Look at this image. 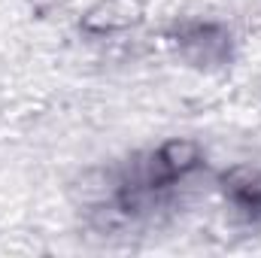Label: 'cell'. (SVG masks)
I'll return each instance as SVG.
<instances>
[{
    "label": "cell",
    "instance_id": "obj_1",
    "mask_svg": "<svg viewBox=\"0 0 261 258\" xmlns=\"http://www.w3.org/2000/svg\"><path fill=\"white\" fill-rule=\"evenodd\" d=\"M197 161V149L192 143H167L161 149V164H167L170 170H186Z\"/></svg>",
    "mask_w": 261,
    "mask_h": 258
}]
</instances>
